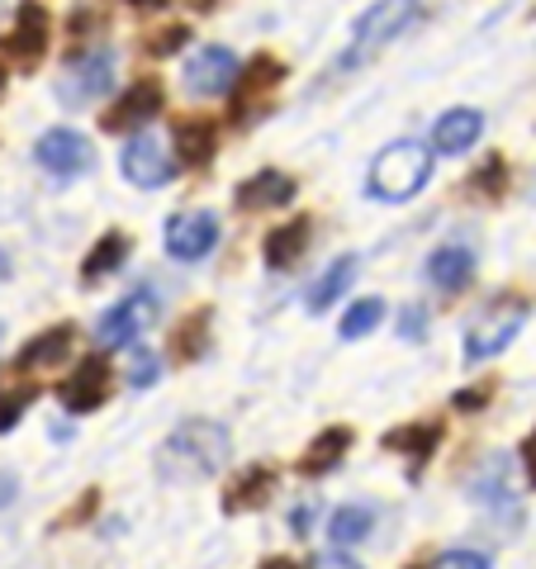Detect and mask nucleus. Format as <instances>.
<instances>
[{"instance_id": "obj_23", "label": "nucleus", "mask_w": 536, "mask_h": 569, "mask_svg": "<svg viewBox=\"0 0 536 569\" xmlns=\"http://www.w3.org/2000/svg\"><path fill=\"white\" fill-rule=\"evenodd\" d=\"M351 280H356V257H337L324 276L314 280V290L304 295V305H309V313H328L337 299H343L351 290Z\"/></svg>"}, {"instance_id": "obj_39", "label": "nucleus", "mask_w": 536, "mask_h": 569, "mask_svg": "<svg viewBox=\"0 0 536 569\" xmlns=\"http://www.w3.org/2000/svg\"><path fill=\"white\" fill-rule=\"evenodd\" d=\"M485 403V395H456V408H479Z\"/></svg>"}, {"instance_id": "obj_3", "label": "nucleus", "mask_w": 536, "mask_h": 569, "mask_svg": "<svg viewBox=\"0 0 536 569\" xmlns=\"http://www.w3.org/2000/svg\"><path fill=\"white\" fill-rule=\"evenodd\" d=\"M527 313H532V305H527L523 295H498V299H489V305L479 309L470 318V328H466V361L479 366V361H489V356H498L517 332H523Z\"/></svg>"}, {"instance_id": "obj_11", "label": "nucleus", "mask_w": 536, "mask_h": 569, "mask_svg": "<svg viewBox=\"0 0 536 569\" xmlns=\"http://www.w3.org/2000/svg\"><path fill=\"white\" fill-rule=\"evenodd\" d=\"M285 81V62L280 58H252L247 67H238V77H234V86H228V96H234V119L238 123H247L252 119V110H257V100L266 96V91H276V86Z\"/></svg>"}, {"instance_id": "obj_28", "label": "nucleus", "mask_w": 536, "mask_h": 569, "mask_svg": "<svg viewBox=\"0 0 536 569\" xmlns=\"http://www.w3.org/2000/svg\"><path fill=\"white\" fill-rule=\"evenodd\" d=\"M205 328H209V313H195V323H181V332H176V361H195L205 351Z\"/></svg>"}, {"instance_id": "obj_5", "label": "nucleus", "mask_w": 536, "mask_h": 569, "mask_svg": "<svg viewBox=\"0 0 536 569\" xmlns=\"http://www.w3.org/2000/svg\"><path fill=\"white\" fill-rule=\"evenodd\" d=\"M152 323H157V295H152V290H133L129 299H119V305L100 318L96 347H100V351H119V347L138 342V337L148 332Z\"/></svg>"}, {"instance_id": "obj_41", "label": "nucleus", "mask_w": 536, "mask_h": 569, "mask_svg": "<svg viewBox=\"0 0 536 569\" xmlns=\"http://www.w3.org/2000/svg\"><path fill=\"white\" fill-rule=\"evenodd\" d=\"M190 6H195V10H214V6H219V0H190Z\"/></svg>"}, {"instance_id": "obj_25", "label": "nucleus", "mask_w": 536, "mask_h": 569, "mask_svg": "<svg viewBox=\"0 0 536 569\" xmlns=\"http://www.w3.org/2000/svg\"><path fill=\"white\" fill-rule=\"evenodd\" d=\"M123 257H129V238H123V233H105V238L91 247V252H86V261H81L86 284H96V280H105L110 271H119Z\"/></svg>"}, {"instance_id": "obj_35", "label": "nucleus", "mask_w": 536, "mask_h": 569, "mask_svg": "<svg viewBox=\"0 0 536 569\" xmlns=\"http://www.w3.org/2000/svg\"><path fill=\"white\" fill-rule=\"evenodd\" d=\"M423 332H427V309H404V318H399L404 342H414V337H423Z\"/></svg>"}, {"instance_id": "obj_40", "label": "nucleus", "mask_w": 536, "mask_h": 569, "mask_svg": "<svg viewBox=\"0 0 536 569\" xmlns=\"http://www.w3.org/2000/svg\"><path fill=\"white\" fill-rule=\"evenodd\" d=\"M129 6H133V10H162L167 0H129Z\"/></svg>"}, {"instance_id": "obj_31", "label": "nucleus", "mask_w": 536, "mask_h": 569, "mask_svg": "<svg viewBox=\"0 0 536 569\" xmlns=\"http://www.w3.org/2000/svg\"><path fill=\"white\" fill-rule=\"evenodd\" d=\"M157 376H162V361H157L152 351H133L129 370H123V380H129L133 389H148V385H157Z\"/></svg>"}, {"instance_id": "obj_18", "label": "nucleus", "mask_w": 536, "mask_h": 569, "mask_svg": "<svg viewBox=\"0 0 536 569\" xmlns=\"http://www.w3.org/2000/svg\"><path fill=\"white\" fill-rule=\"evenodd\" d=\"M347 451H351V427H324V432L309 441V451H304L299 475H309V479L328 475V470L343 466V456H347Z\"/></svg>"}, {"instance_id": "obj_15", "label": "nucleus", "mask_w": 536, "mask_h": 569, "mask_svg": "<svg viewBox=\"0 0 536 569\" xmlns=\"http://www.w3.org/2000/svg\"><path fill=\"white\" fill-rule=\"evenodd\" d=\"M479 133H485V114L479 110H451V114H441L437 119V129H433V148L446 152V157H460V152H470Z\"/></svg>"}, {"instance_id": "obj_21", "label": "nucleus", "mask_w": 536, "mask_h": 569, "mask_svg": "<svg viewBox=\"0 0 536 569\" xmlns=\"http://www.w3.org/2000/svg\"><path fill=\"white\" fill-rule=\"evenodd\" d=\"M295 200V181L285 171H257L238 186V209H280Z\"/></svg>"}, {"instance_id": "obj_19", "label": "nucleus", "mask_w": 536, "mask_h": 569, "mask_svg": "<svg viewBox=\"0 0 536 569\" xmlns=\"http://www.w3.org/2000/svg\"><path fill=\"white\" fill-rule=\"evenodd\" d=\"M309 219H290V223H280L266 233V247H261V257L271 271H290V266L304 257V247H309Z\"/></svg>"}, {"instance_id": "obj_37", "label": "nucleus", "mask_w": 536, "mask_h": 569, "mask_svg": "<svg viewBox=\"0 0 536 569\" xmlns=\"http://www.w3.org/2000/svg\"><path fill=\"white\" fill-rule=\"evenodd\" d=\"M14 489H20V479H14V475L6 470V475H0V508H6L10 498H14Z\"/></svg>"}, {"instance_id": "obj_10", "label": "nucleus", "mask_w": 536, "mask_h": 569, "mask_svg": "<svg viewBox=\"0 0 536 569\" xmlns=\"http://www.w3.org/2000/svg\"><path fill=\"white\" fill-rule=\"evenodd\" d=\"M214 242H219V219L205 209L195 213H176L167 223V252L176 261H205L214 252Z\"/></svg>"}, {"instance_id": "obj_17", "label": "nucleus", "mask_w": 536, "mask_h": 569, "mask_svg": "<svg viewBox=\"0 0 536 569\" xmlns=\"http://www.w3.org/2000/svg\"><path fill=\"white\" fill-rule=\"evenodd\" d=\"M427 280L437 284V290H446V295H460L466 284L475 280V257L466 252V247H437L433 257H427Z\"/></svg>"}, {"instance_id": "obj_34", "label": "nucleus", "mask_w": 536, "mask_h": 569, "mask_svg": "<svg viewBox=\"0 0 536 569\" xmlns=\"http://www.w3.org/2000/svg\"><path fill=\"white\" fill-rule=\"evenodd\" d=\"M441 569H489L494 560L479 556V550H446V556H437Z\"/></svg>"}, {"instance_id": "obj_13", "label": "nucleus", "mask_w": 536, "mask_h": 569, "mask_svg": "<svg viewBox=\"0 0 536 569\" xmlns=\"http://www.w3.org/2000/svg\"><path fill=\"white\" fill-rule=\"evenodd\" d=\"M0 52H10L14 62H39L48 52V10L39 0H24L20 14H14V29L0 39Z\"/></svg>"}, {"instance_id": "obj_27", "label": "nucleus", "mask_w": 536, "mask_h": 569, "mask_svg": "<svg viewBox=\"0 0 536 569\" xmlns=\"http://www.w3.org/2000/svg\"><path fill=\"white\" fill-rule=\"evenodd\" d=\"M380 318H385V299H356V305L343 313V337L347 342H356V337H366L380 328Z\"/></svg>"}, {"instance_id": "obj_4", "label": "nucleus", "mask_w": 536, "mask_h": 569, "mask_svg": "<svg viewBox=\"0 0 536 569\" xmlns=\"http://www.w3.org/2000/svg\"><path fill=\"white\" fill-rule=\"evenodd\" d=\"M418 20V0H375V6L356 20V33H351V48L343 52V67H356L366 62L375 48H385L395 39L399 29H408Z\"/></svg>"}, {"instance_id": "obj_33", "label": "nucleus", "mask_w": 536, "mask_h": 569, "mask_svg": "<svg viewBox=\"0 0 536 569\" xmlns=\"http://www.w3.org/2000/svg\"><path fill=\"white\" fill-rule=\"evenodd\" d=\"M186 39H190V29L171 24V29H162V33H157V39H148V52H152V58H171V52L181 48Z\"/></svg>"}, {"instance_id": "obj_8", "label": "nucleus", "mask_w": 536, "mask_h": 569, "mask_svg": "<svg viewBox=\"0 0 536 569\" xmlns=\"http://www.w3.org/2000/svg\"><path fill=\"white\" fill-rule=\"evenodd\" d=\"M234 77H238V58L228 48H219V43H209V48H200L195 58L186 62V96H195V100H214V96H228V86H234Z\"/></svg>"}, {"instance_id": "obj_2", "label": "nucleus", "mask_w": 536, "mask_h": 569, "mask_svg": "<svg viewBox=\"0 0 536 569\" xmlns=\"http://www.w3.org/2000/svg\"><path fill=\"white\" fill-rule=\"evenodd\" d=\"M433 148L418 138H399L380 148V157L370 162V176H366V194L370 200H385V204H404L433 181Z\"/></svg>"}, {"instance_id": "obj_32", "label": "nucleus", "mask_w": 536, "mask_h": 569, "mask_svg": "<svg viewBox=\"0 0 536 569\" xmlns=\"http://www.w3.org/2000/svg\"><path fill=\"white\" fill-rule=\"evenodd\" d=\"M100 24H105V6H96V0H86L81 10H71V39H91Z\"/></svg>"}, {"instance_id": "obj_29", "label": "nucleus", "mask_w": 536, "mask_h": 569, "mask_svg": "<svg viewBox=\"0 0 536 569\" xmlns=\"http://www.w3.org/2000/svg\"><path fill=\"white\" fill-rule=\"evenodd\" d=\"M33 399H39V389L33 385H20V389H10V395H0V432H10Z\"/></svg>"}, {"instance_id": "obj_1", "label": "nucleus", "mask_w": 536, "mask_h": 569, "mask_svg": "<svg viewBox=\"0 0 536 569\" xmlns=\"http://www.w3.org/2000/svg\"><path fill=\"white\" fill-rule=\"evenodd\" d=\"M228 456H234L228 427L214 418H190L157 447L152 466L157 479H167V485H205V479H214L228 466Z\"/></svg>"}, {"instance_id": "obj_6", "label": "nucleus", "mask_w": 536, "mask_h": 569, "mask_svg": "<svg viewBox=\"0 0 536 569\" xmlns=\"http://www.w3.org/2000/svg\"><path fill=\"white\" fill-rule=\"evenodd\" d=\"M110 86H115V58L110 52H91V58H71V67L58 81V100L67 110H81V104H96Z\"/></svg>"}, {"instance_id": "obj_22", "label": "nucleus", "mask_w": 536, "mask_h": 569, "mask_svg": "<svg viewBox=\"0 0 536 569\" xmlns=\"http://www.w3.org/2000/svg\"><path fill=\"white\" fill-rule=\"evenodd\" d=\"M71 347H77V328H71V323L48 328V332H39L20 351V370H48V366H58V361H67V356H71Z\"/></svg>"}, {"instance_id": "obj_42", "label": "nucleus", "mask_w": 536, "mask_h": 569, "mask_svg": "<svg viewBox=\"0 0 536 569\" xmlns=\"http://www.w3.org/2000/svg\"><path fill=\"white\" fill-rule=\"evenodd\" d=\"M0 91H6V67H0Z\"/></svg>"}, {"instance_id": "obj_14", "label": "nucleus", "mask_w": 536, "mask_h": 569, "mask_svg": "<svg viewBox=\"0 0 536 569\" xmlns=\"http://www.w3.org/2000/svg\"><path fill=\"white\" fill-rule=\"evenodd\" d=\"M110 366L100 361V356H86V361L77 366V376H71L62 389H58V399L67 413H91V408H100L105 399H110Z\"/></svg>"}, {"instance_id": "obj_26", "label": "nucleus", "mask_w": 536, "mask_h": 569, "mask_svg": "<svg viewBox=\"0 0 536 569\" xmlns=\"http://www.w3.org/2000/svg\"><path fill=\"white\" fill-rule=\"evenodd\" d=\"M370 522H375V512H370L366 503L337 508V512H332V522H328V541H332V546H356V541H366Z\"/></svg>"}, {"instance_id": "obj_24", "label": "nucleus", "mask_w": 536, "mask_h": 569, "mask_svg": "<svg viewBox=\"0 0 536 569\" xmlns=\"http://www.w3.org/2000/svg\"><path fill=\"white\" fill-rule=\"evenodd\" d=\"M441 441V422H423V427H395V432L385 437V451H408V460H414V475L427 466V456L437 451Z\"/></svg>"}, {"instance_id": "obj_38", "label": "nucleus", "mask_w": 536, "mask_h": 569, "mask_svg": "<svg viewBox=\"0 0 536 569\" xmlns=\"http://www.w3.org/2000/svg\"><path fill=\"white\" fill-rule=\"evenodd\" d=\"M523 456H527V475H532V485H536V432L527 437V447H523Z\"/></svg>"}, {"instance_id": "obj_36", "label": "nucleus", "mask_w": 536, "mask_h": 569, "mask_svg": "<svg viewBox=\"0 0 536 569\" xmlns=\"http://www.w3.org/2000/svg\"><path fill=\"white\" fill-rule=\"evenodd\" d=\"M314 518H318V503L309 498V503H299L295 512H290V531L295 537H309V527H314Z\"/></svg>"}, {"instance_id": "obj_9", "label": "nucleus", "mask_w": 536, "mask_h": 569, "mask_svg": "<svg viewBox=\"0 0 536 569\" xmlns=\"http://www.w3.org/2000/svg\"><path fill=\"white\" fill-rule=\"evenodd\" d=\"M162 86L157 81H133L129 91H123L110 110L100 114V129L105 133H129V129H142V123H152L157 114H162Z\"/></svg>"}, {"instance_id": "obj_16", "label": "nucleus", "mask_w": 536, "mask_h": 569, "mask_svg": "<svg viewBox=\"0 0 536 569\" xmlns=\"http://www.w3.org/2000/svg\"><path fill=\"white\" fill-rule=\"evenodd\" d=\"M271 493H276V470L271 466H252V470H242L238 485L224 493V512L228 518H238V512H257V508L271 503Z\"/></svg>"}, {"instance_id": "obj_7", "label": "nucleus", "mask_w": 536, "mask_h": 569, "mask_svg": "<svg viewBox=\"0 0 536 569\" xmlns=\"http://www.w3.org/2000/svg\"><path fill=\"white\" fill-rule=\"evenodd\" d=\"M119 171H123V181L129 186L157 190V186H167L176 176V162L152 133H138V138H129V148L119 152Z\"/></svg>"}, {"instance_id": "obj_12", "label": "nucleus", "mask_w": 536, "mask_h": 569, "mask_svg": "<svg viewBox=\"0 0 536 569\" xmlns=\"http://www.w3.org/2000/svg\"><path fill=\"white\" fill-rule=\"evenodd\" d=\"M33 157H39V167L52 176H77V171H91V162H96L91 142L77 129H48L39 138V148H33Z\"/></svg>"}, {"instance_id": "obj_30", "label": "nucleus", "mask_w": 536, "mask_h": 569, "mask_svg": "<svg viewBox=\"0 0 536 569\" xmlns=\"http://www.w3.org/2000/svg\"><path fill=\"white\" fill-rule=\"evenodd\" d=\"M504 181H508V167L494 157V162H485V171L470 176V190L479 194V200H498V194H504Z\"/></svg>"}, {"instance_id": "obj_20", "label": "nucleus", "mask_w": 536, "mask_h": 569, "mask_svg": "<svg viewBox=\"0 0 536 569\" xmlns=\"http://www.w3.org/2000/svg\"><path fill=\"white\" fill-rule=\"evenodd\" d=\"M176 152L186 167H209L219 152V123L214 119H181L176 123Z\"/></svg>"}]
</instances>
